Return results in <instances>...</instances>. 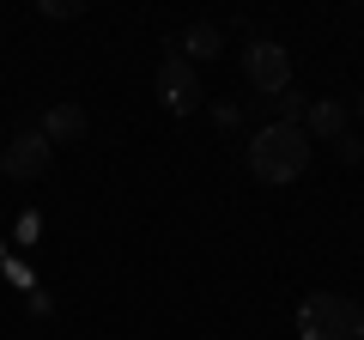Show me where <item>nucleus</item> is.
I'll use <instances>...</instances> for the list:
<instances>
[{
  "label": "nucleus",
  "mask_w": 364,
  "mask_h": 340,
  "mask_svg": "<svg viewBox=\"0 0 364 340\" xmlns=\"http://www.w3.org/2000/svg\"><path fill=\"white\" fill-rule=\"evenodd\" d=\"M249 170H255V183H298L304 170H310V134L291 128V122H267L255 128L249 140Z\"/></svg>",
  "instance_id": "obj_1"
},
{
  "label": "nucleus",
  "mask_w": 364,
  "mask_h": 340,
  "mask_svg": "<svg viewBox=\"0 0 364 340\" xmlns=\"http://www.w3.org/2000/svg\"><path fill=\"white\" fill-rule=\"evenodd\" d=\"M298 334L304 340H364V304L340 292H310L298 304Z\"/></svg>",
  "instance_id": "obj_2"
},
{
  "label": "nucleus",
  "mask_w": 364,
  "mask_h": 340,
  "mask_svg": "<svg viewBox=\"0 0 364 340\" xmlns=\"http://www.w3.org/2000/svg\"><path fill=\"white\" fill-rule=\"evenodd\" d=\"M152 92H158V104L170 110V116H195L200 110V73L188 61H182V55H164V61H158V73H152Z\"/></svg>",
  "instance_id": "obj_3"
},
{
  "label": "nucleus",
  "mask_w": 364,
  "mask_h": 340,
  "mask_svg": "<svg viewBox=\"0 0 364 340\" xmlns=\"http://www.w3.org/2000/svg\"><path fill=\"white\" fill-rule=\"evenodd\" d=\"M243 79L255 85V92H267V97L291 92V55L279 49L273 37H249V49H243Z\"/></svg>",
  "instance_id": "obj_4"
},
{
  "label": "nucleus",
  "mask_w": 364,
  "mask_h": 340,
  "mask_svg": "<svg viewBox=\"0 0 364 340\" xmlns=\"http://www.w3.org/2000/svg\"><path fill=\"white\" fill-rule=\"evenodd\" d=\"M49 158H55V146L43 140L37 122H31V128H18L13 146H0V170H6L13 183H37L43 170H49Z\"/></svg>",
  "instance_id": "obj_5"
},
{
  "label": "nucleus",
  "mask_w": 364,
  "mask_h": 340,
  "mask_svg": "<svg viewBox=\"0 0 364 340\" xmlns=\"http://www.w3.org/2000/svg\"><path fill=\"white\" fill-rule=\"evenodd\" d=\"M37 128H43V140H49V146H79L91 122H85V110H79V104H55V110H43Z\"/></svg>",
  "instance_id": "obj_6"
},
{
  "label": "nucleus",
  "mask_w": 364,
  "mask_h": 340,
  "mask_svg": "<svg viewBox=\"0 0 364 340\" xmlns=\"http://www.w3.org/2000/svg\"><path fill=\"white\" fill-rule=\"evenodd\" d=\"M304 134L310 140H346V104H334V97L310 104L304 110Z\"/></svg>",
  "instance_id": "obj_7"
},
{
  "label": "nucleus",
  "mask_w": 364,
  "mask_h": 340,
  "mask_svg": "<svg viewBox=\"0 0 364 340\" xmlns=\"http://www.w3.org/2000/svg\"><path fill=\"white\" fill-rule=\"evenodd\" d=\"M219 25H195V31H188V37H182V61H188V67H195V61H213V55H219Z\"/></svg>",
  "instance_id": "obj_8"
},
{
  "label": "nucleus",
  "mask_w": 364,
  "mask_h": 340,
  "mask_svg": "<svg viewBox=\"0 0 364 340\" xmlns=\"http://www.w3.org/2000/svg\"><path fill=\"white\" fill-rule=\"evenodd\" d=\"M273 110H279V122L304 128V110H310V104H304V92H279V97H273Z\"/></svg>",
  "instance_id": "obj_9"
},
{
  "label": "nucleus",
  "mask_w": 364,
  "mask_h": 340,
  "mask_svg": "<svg viewBox=\"0 0 364 340\" xmlns=\"http://www.w3.org/2000/svg\"><path fill=\"white\" fill-rule=\"evenodd\" d=\"M37 13H43V18H79L85 6H79V0H43Z\"/></svg>",
  "instance_id": "obj_10"
},
{
  "label": "nucleus",
  "mask_w": 364,
  "mask_h": 340,
  "mask_svg": "<svg viewBox=\"0 0 364 340\" xmlns=\"http://www.w3.org/2000/svg\"><path fill=\"white\" fill-rule=\"evenodd\" d=\"M334 146H340V164H364V146L352 140V134H346V140H334Z\"/></svg>",
  "instance_id": "obj_11"
},
{
  "label": "nucleus",
  "mask_w": 364,
  "mask_h": 340,
  "mask_svg": "<svg viewBox=\"0 0 364 340\" xmlns=\"http://www.w3.org/2000/svg\"><path fill=\"white\" fill-rule=\"evenodd\" d=\"M358 116H364V97H358Z\"/></svg>",
  "instance_id": "obj_12"
},
{
  "label": "nucleus",
  "mask_w": 364,
  "mask_h": 340,
  "mask_svg": "<svg viewBox=\"0 0 364 340\" xmlns=\"http://www.w3.org/2000/svg\"><path fill=\"white\" fill-rule=\"evenodd\" d=\"M358 146H364V140H358Z\"/></svg>",
  "instance_id": "obj_13"
}]
</instances>
